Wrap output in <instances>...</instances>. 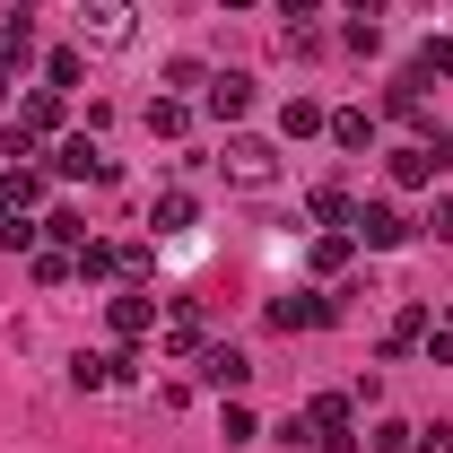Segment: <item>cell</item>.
Segmentation results:
<instances>
[{"label":"cell","instance_id":"1","mask_svg":"<svg viewBox=\"0 0 453 453\" xmlns=\"http://www.w3.org/2000/svg\"><path fill=\"white\" fill-rule=\"evenodd\" d=\"M219 183H226V192H271V183H280V149H271V140H253V131H226Z\"/></svg>","mask_w":453,"mask_h":453},{"label":"cell","instance_id":"2","mask_svg":"<svg viewBox=\"0 0 453 453\" xmlns=\"http://www.w3.org/2000/svg\"><path fill=\"white\" fill-rule=\"evenodd\" d=\"M131 35H140L131 0H79V44H96V53H131Z\"/></svg>","mask_w":453,"mask_h":453},{"label":"cell","instance_id":"3","mask_svg":"<svg viewBox=\"0 0 453 453\" xmlns=\"http://www.w3.org/2000/svg\"><path fill=\"white\" fill-rule=\"evenodd\" d=\"M192 366H201V384H210V393H226V401L253 384V357H244V349H226V340H210V349H201Z\"/></svg>","mask_w":453,"mask_h":453},{"label":"cell","instance_id":"4","mask_svg":"<svg viewBox=\"0 0 453 453\" xmlns=\"http://www.w3.org/2000/svg\"><path fill=\"white\" fill-rule=\"evenodd\" d=\"M349 235H357L366 253H393V244H410V219H401L393 201H366V210L349 219Z\"/></svg>","mask_w":453,"mask_h":453},{"label":"cell","instance_id":"5","mask_svg":"<svg viewBox=\"0 0 453 453\" xmlns=\"http://www.w3.org/2000/svg\"><path fill=\"white\" fill-rule=\"evenodd\" d=\"M105 323H113V340H149L157 332V296L149 288H122V296H105Z\"/></svg>","mask_w":453,"mask_h":453},{"label":"cell","instance_id":"6","mask_svg":"<svg viewBox=\"0 0 453 453\" xmlns=\"http://www.w3.org/2000/svg\"><path fill=\"white\" fill-rule=\"evenodd\" d=\"M53 174H70V183H79V174H88V183H113V157L88 140V131H70V140L53 149Z\"/></svg>","mask_w":453,"mask_h":453},{"label":"cell","instance_id":"7","mask_svg":"<svg viewBox=\"0 0 453 453\" xmlns=\"http://www.w3.org/2000/svg\"><path fill=\"white\" fill-rule=\"evenodd\" d=\"M332 314H340V305H332V296H314V288H296V296L271 305V323H280V332H323Z\"/></svg>","mask_w":453,"mask_h":453},{"label":"cell","instance_id":"8","mask_svg":"<svg viewBox=\"0 0 453 453\" xmlns=\"http://www.w3.org/2000/svg\"><path fill=\"white\" fill-rule=\"evenodd\" d=\"M201 105L219 113V122H244V113H253V79H244V70H219V79L201 88Z\"/></svg>","mask_w":453,"mask_h":453},{"label":"cell","instance_id":"9","mask_svg":"<svg viewBox=\"0 0 453 453\" xmlns=\"http://www.w3.org/2000/svg\"><path fill=\"white\" fill-rule=\"evenodd\" d=\"M122 366H131V357H113V349H79V357H70V384H79V393H105V384H122Z\"/></svg>","mask_w":453,"mask_h":453},{"label":"cell","instance_id":"10","mask_svg":"<svg viewBox=\"0 0 453 453\" xmlns=\"http://www.w3.org/2000/svg\"><path fill=\"white\" fill-rule=\"evenodd\" d=\"M305 436H314V445L349 436V393H314V401H305Z\"/></svg>","mask_w":453,"mask_h":453},{"label":"cell","instance_id":"11","mask_svg":"<svg viewBox=\"0 0 453 453\" xmlns=\"http://www.w3.org/2000/svg\"><path fill=\"white\" fill-rule=\"evenodd\" d=\"M418 88H427V79H418V70H401L393 88H384V113H393V122H418V131H436V122H427V96H418Z\"/></svg>","mask_w":453,"mask_h":453},{"label":"cell","instance_id":"12","mask_svg":"<svg viewBox=\"0 0 453 453\" xmlns=\"http://www.w3.org/2000/svg\"><path fill=\"white\" fill-rule=\"evenodd\" d=\"M349 253H357V235H349V226H323L305 262H314V280H340V271H349Z\"/></svg>","mask_w":453,"mask_h":453},{"label":"cell","instance_id":"13","mask_svg":"<svg viewBox=\"0 0 453 453\" xmlns=\"http://www.w3.org/2000/svg\"><path fill=\"white\" fill-rule=\"evenodd\" d=\"M166 349H174V357H201V349H210V340H201V305H192V296L166 314Z\"/></svg>","mask_w":453,"mask_h":453},{"label":"cell","instance_id":"14","mask_svg":"<svg viewBox=\"0 0 453 453\" xmlns=\"http://www.w3.org/2000/svg\"><path fill=\"white\" fill-rule=\"evenodd\" d=\"M53 122H61V88H35V96H18V131H27V140H44Z\"/></svg>","mask_w":453,"mask_h":453},{"label":"cell","instance_id":"15","mask_svg":"<svg viewBox=\"0 0 453 453\" xmlns=\"http://www.w3.org/2000/svg\"><path fill=\"white\" fill-rule=\"evenodd\" d=\"M35 201H44V174H35V166H9V174H0V210H35Z\"/></svg>","mask_w":453,"mask_h":453},{"label":"cell","instance_id":"16","mask_svg":"<svg viewBox=\"0 0 453 453\" xmlns=\"http://www.w3.org/2000/svg\"><path fill=\"white\" fill-rule=\"evenodd\" d=\"M323 122H332V113L314 105V96H288V105H280V131H288V140H314Z\"/></svg>","mask_w":453,"mask_h":453},{"label":"cell","instance_id":"17","mask_svg":"<svg viewBox=\"0 0 453 453\" xmlns=\"http://www.w3.org/2000/svg\"><path fill=\"white\" fill-rule=\"evenodd\" d=\"M149 131H157V140H183V131H192V105H183V96H149Z\"/></svg>","mask_w":453,"mask_h":453},{"label":"cell","instance_id":"18","mask_svg":"<svg viewBox=\"0 0 453 453\" xmlns=\"http://www.w3.org/2000/svg\"><path fill=\"white\" fill-rule=\"evenodd\" d=\"M418 340H427V305H401V314H393V332H384V349H393V357H410Z\"/></svg>","mask_w":453,"mask_h":453},{"label":"cell","instance_id":"19","mask_svg":"<svg viewBox=\"0 0 453 453\" xmlns=\"http://www.w3.org/2000/svg\"><path fill=\"white\" fill-rule=\"evenodd\" d=\"M149 271H157L149 244H113V280H122V288H149Z\"/></svg>","mask_w":453,"mask_h":453},{"label":"cell","instance_id":"20","mask_svg":"<svg viewBox=\"0 0 453 453\" xmlns=\"http://www.w3.org/2000/svg\"><path fill=\"white\" fill-rule=\"evenodd\" d=\"M27 61H35V35H27V18H9V27H0V79L27 70Z\"/></svg>","mask_w":453,"mask_h":453},{"label":"cell","instance_id":"21","mask_svg":"<svg viewBox=\"0 0 453 453\" xmlns=\"http://www.w3.org/2000/svg\"><path fill=\"white\" fill-rule=\"evenodd\" d=\"M323 131H332L340 149H375V113H332Z\"/></svg>","mask_w":453,"mask_h":453},{"label":"cell","instance_id":"22","mask_svg":"<svg viewBox=\"0 0 453 453\" xmlns=\"http://www.w3.org/2000/svg\"><path fill=\"white\" fill-rule=\"evenodd\" d=\"M35 235H44V219H27V210H0V244H9V253H35Z\"/></svg>","mask_w":453,"mask_h":453},{"label":"cell","instance_id":"23","mask_svg":"<svg viewBox=\"0 0 453 453\" xmlns=\"http://www.w3.org/2000/svg\"><path fill=\"white\" fill-rule=\"evenodd\" d=\"M305 210H314V219H323V226H349V219H357V201H349V192H340V183H323V192H314V201H305Z\"/></svg>","mask_w":453,"mask_h":453},{"label":"cell","instance_id":"24","mask_svg":"<svg viewBox=\"0 0 453 453\" xmlns=\"http://www.w3.org/2000/svg\"><path fill=\"white\" fill-rule=\"evenodd\" d=\"M149 226H157V235H174V226H192V192H157V210H149Z\"/></svg>","mask_w":453,"mask_h":453},{"label":"cell","instance_id":"25","mask_svg":"<svg viewBox=\"0 0 453 453\" xmlns=\"http://www.w3.org/2000/svg\"><path fill=\"white\" fill-rule=\"evenodd\" d=\"M366 445H375V453H410V445H418V427H410V418H375Z\"/></svg>","mask_w":453,"mask_h":453},{"label":"cell","instance_id":"26","mask_svg":"<svg viewBox=\"0 0 453 453\" xmlns=\"http://www.w3.org/2000/svg\"><path fill=\"white\" fill-rule=\"evenodd\" d=\"M44 235H53L61 253H79V244H88V219H79V210H53V219H44Z\"/></svg>","mask_w":453,"mask_h":453},{"label":"cell","instance_id":"27","mask_svg":"<svg viewBox=\"0 0 453 453\" xmlns=\"http://www.w3.org/2000/svg\"><path fill=\"white\" fill-rule=\"evenodd\" d=\"M340 44H349V53H384V18H349Z\"/></svg>","mask_w":453,"mask_h":453},{"label":"cell","instance_id":"28","mask_svg":"<svg viewBox=\"0 0 453 453\" xmlns=\"http://www.w3.org/2000/svg\"><path fill=\"white\" fill-rule=\"evenodd\" d=\"M44 79H53V88H79V79H88V61H79V44H61V53L44 61Z\"/></svg>","mask_w":453,"mask_h":453},{"label":"cell","instance_id":"29","mask_svg":"<svg viewBox=\"0 0 453 453\" xmlns=\"http://www.w3.org/2000/svg\"><path fill=\"white\" fill-rule=\"evenodd\" d=\"M35 280L61 288V280H79V271H70V253H61V244H35Z\"/></svg>","mask_w":453,"mask_h":453},{"label":"cell","instance_id":"30","mask_svg":"<svg viewBox=\"0 0 453 453\" xmlns=\"http://www.w3.org/2000/svg\"><path fill=\"white\" fill-rule=\"evenodd\" d=\"M410 70H418V79H453V35H436V44L410 61Z\"/></svg>","mask_w":453,"mask_h":453},{"label":"cell","instance_id":"31","mask_svg":"<svg viewBox=\"0 0 453 453\" xmlns=\"http://www.w3.org/2000/svg\"><path fill=\"white\" fill-rule=\"evenodd\" d=\"M219 436H226V445H253V436H262V427H253V410H244V401H226V418H219Z\"/></svg>","mask_w":453,"mask_h":453},{"label":"cell","instance_id":"32","mask_svg":"<svg viewBox=\"0 0 453 453\" xmlns=\"http://www.w3.org/2000/svg\"><path fill=\"white\" fill-rule=\"evenodd\" d=\"M166 88H210V70H201V61L183 53V61H166Z\"/></svg>","mask_w":453,"mask_h":453},{"label":"cell","instance_id":"33","mask_svg":"<svg viewBox=\"0 0 453 453\" xmlns=\"http://www.w3.org/2000/svg\"><path fill=\"white\" fill-rule=\"evenodd\" d=\"M418 349H427V366H453V332H445V323H427V340H418Z\"/></svg>","mask_w":453,"mask_h":453},{"label":"cell","instance_id":"34","mask_svg":"<svg viewBox=\"0 0 453 453\" xmlns=\"http://www.w3.org/2000/svg\"><path fill=\"white\" fill-rule=\"evenodd\" d=\"M427 235H436V244H453V192H436V210H427Z\"/></svg>","mask_w":453,"mask_h":453},{"label":"cell","instance_id":"35","mask_svg":"<svg viewBox=\"0 0 453 453\" xmlns=\"http://www.w3.org/2000/svg\"><path fill=\"white\" fill-rule=\"evenodd\" d=\"M410 453H453V427H418V445Z\"/></svg>","mask_w":453,"mask_h":453},{"label":"cell","instance_id":"36","mask_svg":"<svg viewBox=\"0 0 453 453\" xmlns=\"http://www.w3.org/2000/svg\"><path fill=\"white\" fill-rule=\"evenodd\" d=\"M288 18H296V27H305V18H314V9H323V0H280Z\"/></svg>","mask_w":453,"mask_h":453},{"label":"cell","instance_id":"37","mask_svg":"<svg viewBox=\"0 0 453 453\" xmlns=\"http://www.w3.org/2000/svg\"><path fill=\"white\" fill-rule=\"evenodd\" d=\"M219 9H262V0H219Z\"/></svg>","mask_w":453,"mask_h":453},{"label":"cell","instance_id":"38","mask_svg":"<svg viewBox=\"0 0 453 453\" xmlns=\"http://www.w3.org/2000/svg\"><path fill=\"white\" fill-rule=\"evenodd\" d=\"M445 332H453V305H445Z\"/></svg>","mask_w":453,"mask_h":453}]
</instances>
